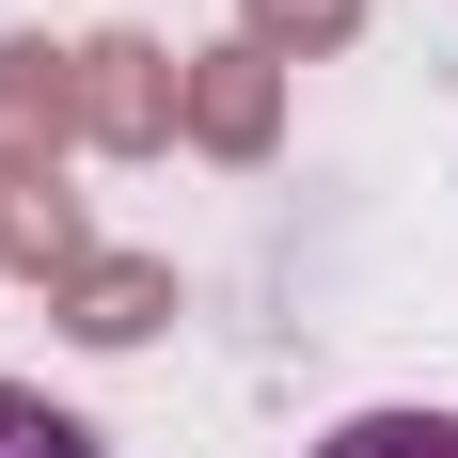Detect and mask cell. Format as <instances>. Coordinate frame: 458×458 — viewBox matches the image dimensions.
<instances>
[{
    "instance_id": "cell-2",
    "label": "cell",
    "mask_w": 458,
    "mask_h": 458,
    "mask_svg": "<svg viewBox=\"0 0 458 458\" xmlns=\"http://www.w3.org/2000/svg\"><path fill=\"white\" fill-rule=\"evenodd\" d=\"M0 458H95V427H80V411H47V395H16V379H0Z\"/></svg>"
},
{
    "instance_id": "cell-1",
    "label": "cell",
    "mask_w": 458,
    "mask_h": 458,
    "mask_svg": "<svg viewBox=\"0 0 458 458\" xmlns=\"http://www.w3.org/2000/svg\"><path fill=\"white\" fill-rule=\"evenodd\" d=\"M301 458H458V411H348L332 443H301Z\"/></svg>"
}]
</instances>
